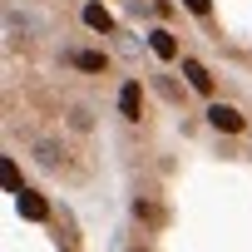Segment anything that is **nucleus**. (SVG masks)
Wrapping results in <instances>:
<instances>
[{"label": "nucleus", "instance_id": "6e6552de", "mask_svg": "<svg viewBox=\"0 0 252 252\" xmlns=\"http://www.w3.org/2000/svg\"><path fill=\"white\" fill-rule=\"evenodd\" d=\"M188 10H198V15H208V0H188Z\"/></svg>", "mask_w": 252, "mask_h": 252}, {"label": "nucleus", "instance_id": "20e7f679", "mask_svg": "<svg viewBox=\"0 0 252 252\" xmlns=\"http://www.w3.org/2000/svg\"><path fill=\"white\" fill-rule=\"evenodd\" d=\"M20 213H25V218H35V222H40V218H45V213H50V208H45V198H35V193H20Z\"/></svg>", "mask_w": 252, "mask_h": 252}, {"label": "nucleus", "instance_id": "0eeeda50", "mask_svg": "<svg viewBox=\"0 0 252 252\" xmlns=\"http://www.w3.org/2000/svg\"><path fill=\"white\" fill-rule=\"evenodd\" d=\"M74 64H79V69H89V74H99V69H104V55L84 50V55H74Z\"/></svg>", "mask_w": 252, "mask_h": 252}, {"label": "nucleus", "instance_id": "f257e3e1", "mask_svg": "<svg viewBox=\"0 0 252 252\" xmlns=\"http://www.w3.org/2000/svg\"><path fill=\"white\" fill-rule=\"evenodd\" d=\"M208 119H213V129H222V134H237V129H242V114H237L232 104H213Z\"/></svg>", "mask_w": 252, "mask_h": 252}, {"label": "nucleus", "instance_id": "f03ea898", "mask_svg": "<svg viewBox=\"0 0 252 252\" xmlns=\"http://www.w3.org/2000/svg\"><path fill=\"white\" fill-rule=\"evenodd\" d=\"M149 45H154V55H158V60H173V55H178V40H173L168 30H154V35H149Z\"/></svg>", "mask_w": 252, "mask_h": 252}, {"label": "nucleus", "instance_id": "39448f33", "mask_svg": "<svg viewBox=\"0 0 252 252\" xmlns=\"http://www.w3.org/2000/svg\"><path fill=\"white\" fill-rule=\"evenodd\" d=\"M183 74L193 79V89H213V79H208V69H203L198 60H188V64H183Z\"/></svg>", "mask_w": 252, "mask_h": 252}, {"label": "nucleus", "instance_id": "423d86ee", "mask_svg": "<svg viewBox=\"0 0 252 252\" xmlns=\"http://www.w3.org/2000/svg\"><path fill=\"white\" fill-rule=\"evenodd\" d=\"M84 20H89V30H109V10H104V5H89Z\"/></svg>", "mask_w": 252, "mask_h": 252}, {"label": "nucleus", "instance_id": "7ed1b4c3", "mask_svg": "<svg viewBox=\"0 0 252 252\" xmlns=\"http://www.w3.org/2000/svg\"><path fill=\"white\" fill-rule=\"evenodd\" d=\"M119 109H124V119H139V84H124V94H119Z\"/></svg>", "mask_w": 252, "mask_h": 252}]
</instances>
